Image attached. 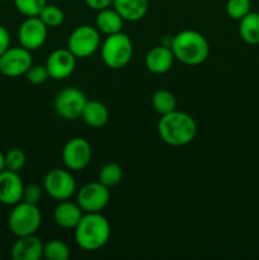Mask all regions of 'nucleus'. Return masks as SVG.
Returning <instances> with one entry per match:
<instances>
[{
  "label": "nucleus",
  "mask_w": 259,
  "mask_h": 260,
  "mask_svg": "<svg viewBox=\"0 0 259 260\" xmlns=\"http://www.w3.org/2000/svg\"><path fill=\"white\" fill-rule=\"evenodd\" d=\"M5 169V161H4V154L0 151V172Z\"/></svg>",
  "instance_id": "473e14b6"
},
{
  "label": "nucleus",
  "mask_w": 259,
  "mask_h": 260,
  "mask_svg": "<svg viewBox=\"0 0 259 260\" xmlns=\"http://www.w3.org/2000/svg\"><path fill=\"white\" fill-rule=\"evenodd\" d=\"M78 58L69 48H58L50 53L46 61L48 75L53 80H63L74 73Z\"/></svg>",
  "instance_id": "ddd939ff"
},
{
  "label": "nucleus",
  "mask_w": 259,
  "mask_h": 260,
  "mask_svg": "<svg viewBox=\"0 0 259 260\" xmlns=\"http://www.w3.org/2000/svg\"><path fill=\"white\" fill-rule=\"evenodd\" d=\"M42 222V213L37 205L20 201L14 205L8 218V226L13 235L17 238L35 235Z\"/></svg>",
  "instance_id": "39448f33"
},
{
  "label": "nucleus",
  "mask_w": 259,
  "mask_h": 260,
  "mask_svg": "<svg viewBox=\"0 0 259 260\" xmlns=\"http://www.w3.org/2000/svg\"><path fill=\"white\" fill-rule=\"evenodd\" d=\"M43 189L56 201L70 200L76 192V182L73 174L65 169H52L45 175Z\"/></svg>",
  "instance_id": "6e6552de"
},
{
  "label": "nucleus",
  "mask_w": 259,
  "mask_h": 260,
  "mask_svg": "<svg viewBox=\"0 0 259 260\" xmlns=\"http://www.w3.org/2000/svg\"><path fill=\"white\" fill-rule=\"evenodd\" d=\"M101 47V32L93 25L83 24L71 32L68 41V48L76 58L93 56Z\"/></svg>",
  "instance_id": "423d86ee"
},
{
  "label": "nucleus",
  "mask_w": 259,
  "mask_h": 260,
  "mask_svg": "<svg viewBox=\"0 0 259 260\" xmlns=\"http://www.w3.org/2000/svg\"><path fill=\"white\" fill-rule=\"evenodd\" d=\"M15 8L24 17H38L47 0H13Z\"/></svg>",
  "instance_id": "bb28decb"
},
{
  "label": "nucleus",
  "mask_w": 259,
  "mask_h": 260,
  "mask_svg": "<svg viewBox=\"0 0 259 260\" xmlns=\"http://www.w3.org/2000/svg\"><path fill=\"white\" fill-rule=\"evenodd\" d=\"M38 18L47 25L48 28H56L60 27L63 23L65 19V15L63 12L58 7L53 4H46L43 7V9L41 10V13L38 14Z\"/></svg>",
  "instance_id": "393cba45"
},
{
  "label": "nucleus",
  "mask_w": 259,
  "mask_h": 260,
  "mask_svg": "<svg viewBox=\"0 0 259 260\" xmlns=\"http://www.w3.org/2000/svg\"><path fill=\"white\" fill-rule=\"evenodd\" d=\"M33 65L32 51L22 47H9L0 56V73L8 78L25 75Z\"/></svg>",
  "instance_id": "9d476101"
},
{
  "label": "nucleus",
  "mask_w": 259,
  "mask_h": 260,
  "mask_svg": "<svg viewBox=\"0 0 259 260\" xmlns=\"http://www.w3.org/2000/svg\"><path fill=\"white\" fill-rule=\"evenodd\" d=\"M122 177H123L122 168L116 162H108V164L103 165L102 169L99 170L98 182L106 185L107 188H112L121 183Z\"/></svg>",
  "instance_id": "5701e85b"
},
{
  "label": "nucleus",
  "mask_w": 259,
  "mask_h": 260,
  "mask_svg": "<svg viewBox=\"0 0 259 260\" xmlns=\"http://www.w3.org/2000/svg\"><path fill=\"white\" fill-rule=\"evenodd\" d=\"M24 184L19 173L4 169L0 172V203L14 206L22 201Z\"/></svg>",
  "instance_id": "4468645a"
},
{
  "label": "nucleus",
  "mask_w": 259,
  "mask_h": 260,
  "mask_svg": "<svg viewBox=\"0 0 259 260\" xmlns=\"http://www.w3.org/2000/svg\"><path fill=\"white\" fill-rule=\"evenodd\" d=\"M4 161L5 169L19 173L24 169L25 162H27V157H25V154L23 150L18 149V147H13V149H10L7 154H4Z\"/></svg>",
  "instance_id": "a878e982"
},
{
  "label": "nucleus",
  "mask_w": 259,
  "mask_h": 260,
  "mask_svg": "<svg viewBox=\"0 0 259 260\" xmlns=\"http://www.w3.org/2000/svg\"><path fill=\"white\" fill-rule=\"evenodd\" d=\"M251 2H253V0H251Z\"/></svg>",
  "instance_id": "f704fd0d"
},
{
  "label": "nucleus",
  "mask_w": 259,
  "mask_h": 260,
  "mask_svg": "<svg viewBox=\"0 0 259 260\" xmlns=\"http://www.w3.org/2000/svg\"><path fill=\"white\" fill-rule=\"evenodd\" d=\"M25 76H27V80L33 85H41L50 78L47 69L43 65H32L29 70L25 73Z\"/></svg>",
  "instance_id": "c85d7f7f"
},
{
  "label": "nucleus",
  "mask_w": 259,
  "mask_h": 260,
  "mask_svg": "<svg viewBox=\"0 0 259 260\" xmlns=\"http://www.w3.org/2000/svg\"><path fill=\"white\" fill-rule=\"evenodd\" d=\"M174 53L169 46H155L145 56V66L156 75L168 73L174 63Z\"/></svg>",
  "instance_id": "2eb2a0df"
},
{
  "label": "nucleus",
  "mask_w": 259,
  "mask_h": 260,
  "mask_svg": "<svg viewBox=\"0 0 259 260\" xmlns=\"http://www.w3.org/2000/svg\"><path fill=\"white\" fill-rule=\"evenodd\" d=\"M84 2H85L86 7H89L93 10H96V12L111 8L113 5V0H84Z\"/></svg>",
  "instance_id": "2f4dec72"
},
{
  "label": "nucleus",
  "mask_w": 259,
  "mask_h": 260,
  "mask_svg": "<svg viewBox=\"0 0 259 260\" xmlns=\"http://www.w3.org/2000/svg\"><path fill=\"white\" fill-rule=\"evenodd\" d=\"M43 258L47 260H68L70 258V249L63 241L53 239L43 244Z\"/></svg>",
  "instance_id": "b1692460"
},
{
  "label": "nucleus",
  "mask_w": 259,
  "mask_h": 260,
  "mask_svg": "<svg viewBox=\"0 0 259 260\" xmlns=\"http://www.w3.org/2000/svg\"><path fill=\"white\" fill-rule=\"evenodd\" d=\"M86 96L80 89L75 86L62 89L53 101V108L61 118L66 121H75L80 118L86 103Z\"/></svg>",
  "instance_id": "0eeeda50"
},
{
  "label": "nucleus",
  "mask_w": 259,
  "mask_h": 260,
  "mask_svg": "<svg viewBox=\"0 0 259 260\" xmlns=\"http://www.w3.org/2000/svg\"><path fill=\"white\" fill-rule=\"evenodd\" d=\"M157 132L165 144L174 147L185 146L195 140L197 123L190 114L175 109L160 117Z\"/></svg>",
  "instance_id": "f257e3e1"
},
{
  "label": "nucleus",
  "mask_w": 259,
  "mask_h": 260,
  "mask_svg": "<svg viewBox=\"0 0 259 260\" xmlns=\"http://www.w3.org/2000/svg\"><path fill=\"white\" fill-rule=\"evenodd\" d=\"M48 27L38 17H27L18 30V40L22 47L36 51L45 45Z\"/></svg>",
  "instance_id": "f8f14e48"
},
{
  "label": "nucleus",
  "mask_w": 259,
  "mask_h": 260,
  "mask_svg": "<svg viewBox=\"0 0 259 260\" xmlns=\"http://www.w3.org/2000/svg\"><path fill=\"white\" fill-rule=\"evenodd\" d=\"M123 18L118 14L114 8L99 10L95 18V27L101 33L106 36L116 35L123 29Z\"/></svg>",
  "instance_id": "6ab92c4d"
},
{
  "label": "nucleus",
  "mask_w": 259,
  "mask_h": 260,
  "mask_svg": "<svg viewBox=\"0 0 259 260\" xmlns=\"http://www.w3.org/2000/svg\"><path fill=\"white\" fill-rule=\"evenodd\" d=\"M239 35L241 40L248 45L259 43V13L249 12L244 18L239 20Z\"/></svg>",
  "instance_id": "412c9836"
},
{
  "label": "nucleus",
  "mask_w": 259,
  "mask_h": 260,
  "mask_svg": "<svg viewBox=\"0 0 259 260\" xmlns=\"http://www.w3.org/2000/svg\"><path fill=\"white\" fill-rule=\"evenodd\" d=\"M83 215L84 211L81 210L80 206L78 203L70 202L69 200L60 201L53 210V220L56 225L65 230H74Z\"/></svg>",
  "instance_id": "f3484780"
},
{
  "label": "nucleus",
  "mask_w": 259,
  "mask_h": 260,
  "mask_svg": "<svg viewBox=\"0 0 259 260\" xmlns=\"http://www.w3.org/2000/svg\"><path fill=\"white\" fill-rule=\"evenodd\" d=\"M74 231L76 244L85 251L99 250L111 238L109 221L101 212L84 213Z\"/></svg>",
  "instance_id": "7ed1b4c3"
},
{
  "label": "nucleus",
  "mask_w": 259,
  "mask_h": 260,
  "mask_svg": "<svg viewBox=\"0 0 259 260\" xmlns=\"http://www.w3.org/2000/svg\"><path fill=\"white\" fill-rule=\"evenodd\" d=\"M91 160V146L83 137H73L62 149V161L68 169L80 172Z\"/></svg>",
  "instance_id": "9b49d317"
},
{
  "label": "nucleus",
  "mask_w": 259,
  "mask_h": 260,
  "mask_svg": "<svg viewBox=\"0 0 259 260\" xmlns=\"http://www.w3.org/2000/svg\"><path fill=\"white\" fill-rule=\"evenodd\" d=\"M109 198V188L96 180L86 183L78 190L76 203L80 206L84 213L102 212L108 206Z\"/></svg>",
  "instance_id": "1a4fd4ad"
},
{
  "label": "nucleus",
  "mask_w": 259,
  "mask_h": 260,
  "mask_svg": "<svg viewBox=\"0 0 259 260\" xmlns=\"http://www.w3.org/2000/svg\"><path fill=\"white\" fill-rule=\"evenodd\" d=\"M152 107H154L155 112L159 113L160 116L170 113V112L177 109V98L174 94L170 93L167 89H159L152 94L151 98Z\"/></svg>",
  "instance_id": "4be33fe9"
},
{
  "label": "nucleus",
  "mask_w": 259,
  "mask_h": 260,
  "mask_svg": "<svg viewBox=\"0 0 259 260\" xmlns=\"http://www.w3.org/2000/svg\"><path fill=\"white\" fill-rule=\"evenodd\" d=\"M14 260H40L43 258V243L35 235L20 236L12 248Z\"/></svg>",
  "instance_id": "dca6fc26"
},
{
  "label": "nucleus",
  "mask_w": 259,
  "mask_h": 260,
  "mask_svg": "<svg viewBox=\"0 0 259 260\" xmlns=\"http://www.w3.org/2000/svg\"><path fill=\"white\" fill-rule=\"evenodd\" d=\"M112 7L123 18L124 22L141 20L149 10V0H113Z\"/></svg>",
  "instance_id": "a211bd4d"
},
{
  "label": "nucleus",
  "mask_w": 259,
  "mask_h": 260,
  "mask_svg": "<svg viewBox=\"0 0 259 260\" xmlns=\"http://www.w3.org/2000/svg\"><path fill=\"white\" fill-rule=\"evenodd\" d=\"M10 47V33L4 25L0 24V56Z\"/></svg>",
  "instance_id": "7c9ffc66"
},
{
  "label": "nucleus",
  "mask_w": 259,
  "mask_h": 260,
  "mask_svg": "<svg viewBox=\"0 0 259 260\" xmlns=\"http://www.w3.org/2000/svg\"><path fill=\"white\" fill-rule=\"evenodd\" d=\"M80 118H83V121L88 126L93 127V128H101V127L106 126L109 119L108 108L102 102L86 101Z\"/></svg>",
  "instance_id": "aec40b11"
},
{
  "label": "nucleus",
  "mask_w": 259,
  "mask_h": 260,
  "mask_svg": "<svg viewBox=\"0 0 259 260\" xmlns=\"http://www.w3.org/2000/svg\"><path fill=\"white\" fill-rule=\"evenodd\" d=\"M2 2H5V0H0V3H2Z\"/></svg>",
  "instance_id": "72a5a7b5"
},
{
  "label": "nucleus",
  "mask_w": 259,
  "mask_h": 260,
  "mask_svg": "<svg viewBox=\"0 0 259 260\" xmlns=\"http://www.w3.org/2000/svg\"><path fill=\"white\" fill-rule=\"evenodd\" d=\"M41 198H42V189H41L40 185L37 184L24 185L22 201H24V202L27 203H32V205H38Z\"/></svg>",
  "instance_id": "c756f323"
},
{
  "label": "nucleus",
  "mask_w": 259,
  "mask_h": 260,
  "mask_svg": "<svg viewBox=\"0 0 259 260\" xmlns=\"http://www.w3.org/2000/svg\"><path fill=\"white\" fill-rule=\"evenodd\" d=\"M251 0H228L226 14L234 20H240L250 12Z\"/></svg>",
  "instance_id": "cd10ccee"
},
{
  "label": "nucleus",
  "mask_w": 259,
  "mask_h": 260,
  "mask_svg": "<svg viewBox=\"0 0 259 260\" xmlns=\"http://www.w3.org/2000/svg\"><path fill=\"white\" fill-rule=\"evenodd\" d=\"M134 46L128 36L123 32L107 36L101 46V56L106 66L113 70L126 68L132 60Z\"/></svg>",
  "instance_id": "20e7f679"
},
{
  "label": "nucleus",
  "mask_w": 259,
  "mask_h": 260,
  "mask_svg": "<svg viewBox=\"0 0 259 260\" xmlns=\"http://www.w3.org/2000/svg\"><path fill=\"white\" fill-rule=\"evenodd\" d=\"M170 48L175 60L188 66H197L205 62L210 55V43L202 33L185 29L172 38Z\"/></svg>",
  "instance_id": "f03ea898"
}]
</instances>
